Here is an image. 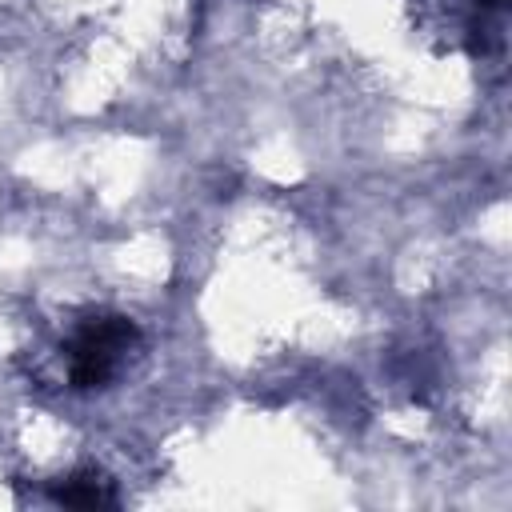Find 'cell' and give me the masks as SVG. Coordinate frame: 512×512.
<instances>
[{"label": "cell", "mask_w": 512, "mask_h": 512, "mask_svg": "<svg viewBox=\"0 0 512 512\" xmlns=\"http://www.w3.org/2000/svg\"><path fill=\"white\" fill-rule=\"evenodd\" d=\"M56 500L68 504V508H100V504H116L108 480H100V476H76L72 484H64V488L56 492Z\"/></svg>", "instance_id": "2"}, {"label": "cell", "mask_w": 512, "mask_h": 512, "mask_svg": "<svg viewBox=\"0 0 512 512\" xmlns=\"http://www.w3.org/2000/svg\"><path fill=\"white\" fill-rule=\"evenodd\" d=\"M136 344V324L124 316H100L92 320L68 352V380L72 388H100L116 376L124 352Z\"/></svg>", "instance_id": "1"}]
</instances>
